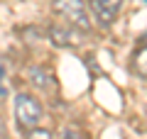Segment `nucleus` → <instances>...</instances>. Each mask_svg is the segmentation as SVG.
Instances as JSON below:
<instances>
[{
  "instance_id": "obj_1",
  "label": "nucleus",
  "mask_w": 147,
  "mask_h": 139,
  "mask_svg": "<svg viewBox=\"0 0 147 139\" xmlns=\"http://www.w3.org/2000/svg\"><path fill=\"white\" fill-rule=\"evenodd\" d=\"M15 120L20 124V129H25V132L37 129L39 122H42V105H39V100L32 98L30 93H17V98H15Z\"/></svg>"
},
{
  "instance_id": "obj_2",
  "label": "nucleus",
  "mask_w": 147,
  "mask_h": 139,
  "mask_svg": "<svg viewBox=\"0 0 147 139\" xmlns=\"http://www.w3.org/2000/svg\"><path fill=\"white\" fill-rule=\"evenodd\" d=\"M54 12L59 17L66 20L69 27H76L81 32H88L91 29V22H88V10H86V3L84 0H54Z\"/></svg>"
},
{
  "instance_id": "obj_3",
  "label": "nucleus",
  "mask_w": 147,
  "mask_h": 139,
  "mask_svg": "<svg viewBox=\"0 0 147 139\" xmlns=\"http://www.w3.org/2000/svg\"><path fill=\"white\" fill-rule=\"evenodd\" d=\"M91 10H93V15L98 17L100 25H113L118 17V12H120L123 7V0H88Z\"/></svg>"
},
{
  "instance_id": "obj_4",
  "label": "nucleus",
  "mask_w": 147,
  "mask_h": 139,
  "mask_svg": "<svg viewBox=\"0 0 147 139\" xmlns=\"http://www.w3.org/2000/svg\"><path fill=\"white\" fill-rule=\"evenodd\" d=\"M132 68H135L140 76H147V34L140 37L135 51H132Z\"/></svg>"
},
{
  "instance_id": "obj_5",
  "label": "nucleus",
  "mask_w": 147,
  "mask_h": 139,
  "mask_svg": "<svg viewBox=\"0 0 147 139\" xmlns=\"http://www.w3.org/2000/svg\"><path fill=\"white\" fill-rule=\"evenodd\" d=\"M30 78H32V83H34L37 88H42V90L54 88V76L47 73V71H42V68H30Z\"/></svg>"
},
{
  "instance_id": "obj_6",
  "label": "nucleus",
  "mask_w": 147,
  "mask_h": 139,
  "mask_svg": "<svg viewBox=\"0 0 147 139\" xmlns=\"http://www.w3.org/2000/svg\"><path fill=\"white\" fill-rule=\"evenodd\" d=\"M52 39H54V44L57 46H66V44H71V27H66V29H61V27H52Z\"/></svg>"
},
{
  "instance_id": "obj_7",
  "label": "nucleus",
  "mask_w": 147,
  "mask_h": 139,
  "mask_svg": "<svg viewBox=\"0 0 147 139\" xmlns=\"http://www.w3.org/2000/svg\"><path fill=\"white\" fill-rule=\"evenodd\" d=\"M27 139H54L52 137V132H49V129H32V132H27Z\"/></svg>"
},
{
  "instance_id": "obj_8",
  "label": "nucleus",
  "mask_w": 147,
  "mask_h": 139,
  "mask_svg": "<svg viewBox=\"0 0 147 139\" xmlns=\"http://www.w3.org/2000/svg\"><path fill=\"white\" fill-rule=\"evenodd\" d=\"M59 139H88V137H86L81 129H74V127H71V129H64Z\"/></svg>"
}]
</instances>
